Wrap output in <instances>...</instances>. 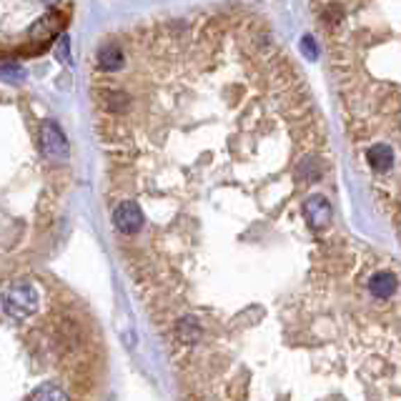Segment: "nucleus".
Instances as JSON below:
<instances>
[{
	"label": "nucleus",
	"instance_id": "obj_1",
	"mask_svg": "<svg viewBox=\"0 0 401 401\" xmlns=\"http://www.w3.org/2000/svg\"><path fill=\"white\" fill-rule=\"evenodd\" d=\"M115 246L186 386L246 396L286 246L318 251L332 168L311 90L266 23L193 13L136 23L88 65Z\"/></svg>",
	"mask_w": 401,
	"mask_h": 401
},
{
	"label": "nucleus",
	"instance_id": "obj_2",
	"mask_svg": "<svg viewBox=\"0 0 401 401\" xmlns=\"http://www.w3.org/2000/svg\"><path fill=\"white\" fill-rule=\"evenodd\" d=\"M359 176L401 238V0H311Z\"/></svg>",
	"mask_w": 401,
	"mask_h": 401
},
{
	"label": "nucleus",
	"instance_id": "obj_3",
	"mask_svg": "<svg viewBox=\"0 0 401 401\" xmlns=\"http://www.w3.org/2000/svg\"><path fill=\"white\" fill-rule=\"evenodd\" d=\"M45 3H53V0H45Z\"/></svg>",
	"mask_w": 401,
	"mask_h": 401
}]
</instances>
